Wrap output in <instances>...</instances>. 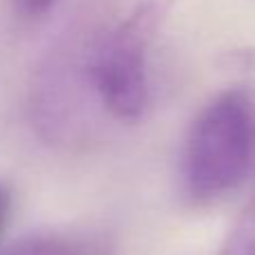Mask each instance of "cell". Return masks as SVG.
<instances>
[{"instance_id": "1", "label": "cell", "mask_w": 255, "mask_h": 255, "mask_svg": "<svg viewBox=\"0 0 255 255\" xmlns=\"http://www.w3.org/2000/svg\"><path fill=\"white\" fill-rule=\"evenodd\" d=\"M170 0H143L112 25H81L43 56L29 119L56 148H88L110 126H134L150 106L148 54Z\"/></svg>"}, {"instance_id": "2", "label": "cell", "mask_w": 255, "mask_h": 255, "mask_svg": "<svg viewBox=\"0 0 255 255\" xmlns=\"http://www.w3.org/2000/svg\"><path fill=\"white\" fill-rule=\"evenodd\" d=\"M255 166V103L244 90L217 94L195 117L179 177L190 202L208 204L235 190Z\"/></svg>"}, {"instance_id": "3", "label": "cell", "mask_w": 255, "mask_h": 255, "mask_svg": "<svg viewBox=\"0 0 255 255\" xmlns=\"http://www.w3.org/2000/svg\"><path fill=\"white\" fill-rule=\"evenodd\" d=\"M4 255H112V247L94 233H36L18 240Z\"/></svg>"}, {"instance_id": "4", "label": "cell", "mask_w": 255, "mask_h": 255, "mask_svg": "<svg viewBox=\"0 0 255 255\" xmlns=\"http://www.w3.org/2000/svg\"><path fill=\"white\" fill-rule=\"evenodd\" d=\"M222 255H255V199L231 231Z\"/></svg>"}, {"instance_id": "5", "label": "cell", "mask_w": 255, "mask_h": 255, "mask_svg": "<svg viewBox=\"0 0 255 255\" xmlns=\"http://www.w3.org/2000/svg\"><path fill=\"white\" fill-rule=\"evenodd\" d=\"M58 0H13V7L22 18H40L47 11H52V7Z\"/></svg>"}, {"instance_id": "6", "label": "cell", "mask_w": 255, "mask_h": 255, "mask_svg": "<svg viewBox=\"0 0 255 255\" xmlns=\"http://www.w3.org/2000/svg\"><path fill=\"white\" fill-rule=\"evenodd\" d=\"M11 202H13L11 188H9L4 181H0V235H2L4 229H7L9 215H11Z\"/></svg>"}]
</instances>
